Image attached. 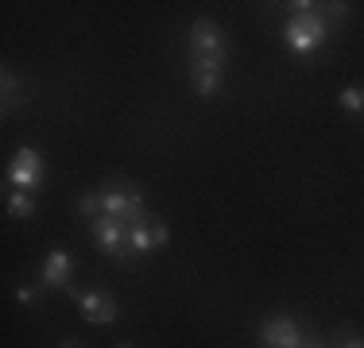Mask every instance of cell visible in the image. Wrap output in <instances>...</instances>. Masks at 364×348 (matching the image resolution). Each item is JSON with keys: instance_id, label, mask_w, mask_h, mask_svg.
Wrapping results in <instances>:
<instances>
[{"instance_id": "1", "label": "cell", "mask_w": 364, "mask_h": 348, "mask_svg": "<svg viewBox=\"0 0 364 348\" xmlns=\"http://www.w3.org/2000/svg\"><path fill=\"white\" fill-rule=\"evenodd\" d=\"M225 62H229V39H225L221 23L202 16L190 28V82H194L198 97L213 101L221 93Z\"/></svg>"}, {"instance_id": "2", "label": "cell", "mask_w": 364, "mask_h": 348, "mask_svg": "<svg viewBox=\"0 0 364 348\" xmlns=\"http://www.w3.org/2000/svg\"><path fill=\"white\" fill-rule=\"evenodd\" d=\"M93 202H97V217H112V221L128 224V229H136V224L147 221L144 186L132 178H109L105 186L93 190Z\"/></svg>"}, {"instance_id": "3", "label": "cell", "mask_w": 364, "mask_h": 348, "mask_svg": "<svg viewBox=\"0 0 364 348\" xmlns=\"http://www.w3.org/2000/svg\"><path fill=\"white\" fill-rule=\"evenodd\" d=\"M294 8L287 28H283V39H287V47L294 50V55H314L318 47L326 43V16L318 12V4H287Z\"/></svg>"}, {"instance_id": "4", "label": "cell", "mask_w": 364, "mask_h": 348, "mask_svg": "<svg viewBox=\"0 0 364 348\" xmlns=\"http://www.w3.org/2000/svg\"><path fill=\"white\" fill-rule=\"evenodd\" d=\"M39 186H43V155L36 147H20V151L12 155V163H8V170H4V190L36 194Z\"/></svg>"}, {"instance_id": "5", "label": "cell", "mask_w": 364, "mask_h": 348, "mask_svg": "<svg viewBox=\"0 0 364 348\" xmlns=\"http://www.w3.org/2000/svg\"><path fill=\"white\" fill-rule=\"evenodd\" d=\"M90 236L112 259H124V263H128V259H136L132 256V244H128V224L112 221V217H93V221H90Z\"/></svg>"}, {"instance_id": "6", "label": "cell", "mask_w": 364, "mask_h": 348, "mask_svg": "<svg viewBox=\"0 0 364 348\" xmlns=\"http://www.w3.org/2000/svg\"><path fill=\"white\" fill-rule=\"evenodd\" d=\"M302 337L306 333L294 325V317H287V313H275V317H267L259 325V348H299Z\"/></svg>"}, {"instance_id": "7", "label": "cell", "mask_w": 364, "mask_h": 348, "mask_svg": "<svg viewBox=\"0 0 364 348\" xmlns=\"http://www.w3.org/2000/svg\"><path fill=\"white\" fill-rule=\"evenodd\" d=\"M167 240H171V232H167V221H163V217H147L144 224L128 229V244H132V256L155 251V248H163Z\"/></svg>"}, {"instance_id": "8", "label": "cell", "mask_w": 364, "mask_h": 348, "mask_svg": "<svg viewBox=\"0 0 364 348\" xmlns=\"http://www.w3.org/2000/svg\"><path fill=\"white\" fill-rule=\"evenodd\" d=\"M77 310L85 313V321H93V325H112V321L120 317V306L117 298L105 290H90V294H77Z\"/></svg>"}, {"instance_id": "9", "label": "cell", "mask_w": 364, "mask_h": 348, "mask_svg": "<svg viewBox=\"0 0 364 348\" xmlns=\"http://www.w3.org/2000/svg\"><path fill=\"white\" fill-rule=\"evenodd\" d=\"M39 283L47 286V290H66V294H70V251H63V248L50 251L47 263H43Z\"/></svg>"}, {"instance_id": "10", "label": "cell", "mask_w": 364, "mask_h": 348, "mask_svg": "<svg viewBox=\"0 0 364 348\" xmlns=\"http://www.w3.org/2000/svg\"><path fill=\"white\" fill-rule=\"evenodd\" d=\"M4 213L12 217V221H31V217H36V197L23 194V190H8L4 194Z\"/></svg>"}, {"instance_id": "11", "label": "cell", "mask_w": 364, "mask_h": 348, "mask_svg": "<svg viewBox=\"0 0 364 348\" xmlns=\"http://www.w3.org/2000/svg\"><path fill=\"white\" fill-rule=\"evenodd\" d=\"M337 104H341L349 116H364V85H345Z\"/></svg>"}, {"instance_id": "12", "label": "cell", "mask_w": 364, "mask_h": 348, "mask_svg": "<svg viewBox=\"0 0 364 348\" xmlns=\"http://www.w3.org/2000/svg\"><path fill=\"white\" fill-rule=\"evenodd\" d=\"M43 290H47L43 283H20L16 286V302H20V306H36V302L43 298Z\"/></svg>"}, {"instance_id": "13", "label": "cell", "mask_w": 364, "mask_h": 348, "mask_svg": "<svg viewBox=\"0 0 364 348\" xmlns=\"http://www.w3.org/2000/svg\"><path fill=\"white\" fill-rule=\"evenodd\" d=\"M329 348H364V341L353 329H337V333L329 337Z\"/></svg>"}, {"instance_id": "14", "label": "cell", "mask_w": 364, "mask_h": 348, "mask_svg": "<svg viewBox=\"0 0 364 348\" xmlns=\"http://www.w3.org/2000/svg\"><path fill=\"white\" fill-rule=\"evenodd\" d=\"M16 104H20V97H16V74L4 70V112H12Z\"/></svg>"}, {"instance_id": "15", "label": "cell", "mask_w": 364, "mask_h": 348, "mask_svg": "<svg viewBox=\"0 0 364 348\" xmlns=\"http://www.w3.org/2000/svg\"><path fill=\"white\" fill-rule=\"evenodd\" d=\"M299 348H329V341H322V337H314V333H306Z\"/></svg>"}, {"instance_id": "16", "label": "cell", "mask_w": 364, "mask_h": 348, "mask_svg": "<svg viewBox=\"0 0 364 348\" xmlns=\"http://www.w3.org/2000/svg\"><path fill=\"white\" fill-rule=\"evenodd\" d=\"M58 348H77V341H74V337H66V341L58 344Z\"/></svg>"}, {"instance_id": "17", "label": "cell", "mask_w": 364, "mask_h": 348, "mask_svg": "<svg viewBox=\"0 0 364 348\" xmlns=\"http://www.w3.org/2000/svg\"><path fill=\"white\" fill-rule=\"evenodd\" d=\"M117 348H132V344H117Z\"/></svg>"}]
</instances>
